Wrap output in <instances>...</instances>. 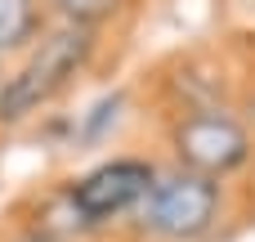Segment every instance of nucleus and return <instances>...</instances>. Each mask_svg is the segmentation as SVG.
Returning a JSON list of instances; mask_svg holds the SVG:
<instances>
[{
  "label": "nucleus",
  "mask_w": 255,
  "mask_h": 242,
  "mask_svg": "<svg viewBox=\"0 0 255 242\" xmlns=\"http://www.w3.org/2000/svg\"><path fill=\"white\" fill-rule=\"evenodd\" d=\"M157 184V171L139 157H117V162H103L94 166L90 175H81L72 184V202L76 211L85 216V225H99L108 216H121L130 207H139L148 198V189Z\"/></svg>",
  "instance_id": "20e7f679"
},
{
  "label": "nucleus",
  "mask_w": 255,
  "mask_h": 242,
  "mask_svg": "<svg viewBox=\"0 0 255 242\" xmlns=\"http://www.w3.org/2000/svg\"><path fill=\"white\" fill-rule=\"evenodd\" d=\"M175 144V157L184 171H197V175H229L238 171L247 157H251V139L247 130L224 117V112H197V117H184L170 135Z\"/></svg>",
  "instance_id": "7ed1b4c3"
},
{
  "label": "nucleus",
  "mask_w": 255,
  "mask_h": 242,
  "mask_svg": "<svg viewBox=\"0 0 255 242\" xmlns=\"http://www.w3.org/2000/svg\"><path fill=\"white\" fill-rule=\"evenodd\" d=\"M0 90H4V76H0Z\"/></svg>",
  "instance_id": "6e6552de"
},
{
  "label": "nucleus",
  "mask_w": 255,
  "mask_h": 242,
  "mask_svg": "<svg viewBox=\"0 0 255 242\" xmlns=\"http://www.w3.org/2000/svg\"><path fill=\"white\" fill-rule=\"evenodd\" d=\"M220 216V184L211 175H197V171H175V175H161L148 198L139 202V225L161 234V238H202Z\"/></svg>",
  "instance_id": "f03ea898"
},
{
  "label": "nucleus",
  "mask_w": 255,
  "mask_h": 242,
  "mask_svg": "<svg viewBox=\"0 0 255 242\" xmlns=\"http://www.w3.org/2000/svg\"><path fill=\"white\" fill-rule=\"evenodd\" d=\"M54 4L67 13V22H76V27H94V22L112 18L121 0H54Z\"/></svg>",
  "instance_id": "423d86ee"
},
{
  "label": "nucleus",
  "mask_w": 255,
  "mask_h": 242,
  "mask_svg": "<svg viewBox=\"0 0 255 242\" xmlns=\"http://www.w3.org/2000/svg\"><path fill=\"white\" fill-rule=\"evenodd\" d=\"M36 31V0H0V54L18 49Z\"/></svg>",
  "instance_id": "39448f33"
},
{
  "label": "nucleus",
  "mask_w": 255,
  "mask_h": 242,
  "mask_svg": "<svg viewBox=\"0 0 255 242\" xmlns=\"http://www.w3.org/2000/svg\"><path fill=\"white\" fill-rule=\"evenodd\" d=\"M22 242H58V238H40V234H31V238H22Z\"/></svg>",
  "instance_id": "0eeeda50"
},
{
  "label": "nucleus",
  "mask_w": 255,
  "mask_h": 242,
  "mask_svg": "<svg viewBox=\"0 0 255 242\" xmlns=\"http://www.w3.org/2000/svg\"><path fill=\"white\" fill-rule=\"evenodd\" d=\"M90 49H94L90 27L67 22V27L49 31V36L40 40V49L18 67V76L4 81V90H0V121L13 126V121L31 117L40 103H49V99H54V94L85 67Z\"/></svg>",
  "instance_id": "f257e3e1"
}]
</instances>
